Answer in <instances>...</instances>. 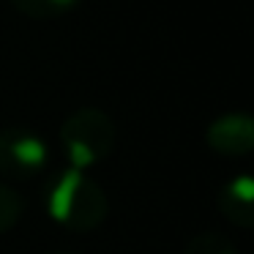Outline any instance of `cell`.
Returning a JSON list of instances; mask_svg holds the SVG:
<instances>
[{"label":"cell","mask_w":254,"mask_h":254,"mask_svg":"<svg viewBox=\"0 0 254 254\" xmlns=\"http://www.w3.org/2000/svg\"><path fill=\"white\" fill-rule=\"evenodd\" d=\"M47 210L58 224L77 232H90L104 221L107 197L101 186L82 170L66 167L47 189Z\"/></svg>","instance_id":"6da1fadb"},{"label":"cell","mask_w":254,"mask_h":254,"mask_svg":"<svg viewBox=\"0 0 254 254\" xmlns=\"http://www.w3.org/2000/svg\"><path fill=\"white\" fill-rule=\"evenodd\" d=\"M61 150L66 156L68 167L74 170H88V167L104 161L115 148V123L107 112L96 107L77 110L63 121L61 131Z\"/></svg>","instance_id":"7a4b0ae2"},{"label":"cell","mask_w":254,"mask_h":254,"mask_svg":"<svg viewBox=\"0 0 254 254\" xmlns=\"http://www.w3.org/2000/svg\"><path fill=\"white\" fill-rule=\"evenodd\" d=\"M50 161V148L44 139L28 128H0V175L25 181L41 172Z\"/></svg>","instance_id":"3957f363"},{"label":"cell","mask_w":254,"mask_h":254,"mask_svg":"<svg viewBox=\"0 0 254 254\" xmlns=\"http://www.w3.org/2000/svg\"><path fill=\"white\" fill-rule=\"evenodd\" d=\"M205 139H208L210 150L221 156H246L254 148L252 118L241 115V112H230V115L210 123Z\"/></svg>","instance_id":"277c9868"},{"label":"cell","mask_w":254,"mask_h":254,"mask_svg":"<svg viewBox=\"0 0 254 254\" xmlns=\"http://www.w3.org/2000/svg\"><path fill=\"white\" fill-rule=\"evenodd\" d=\"M219 210L227 221L238 227H252L254 224V183L249 175H238L221 186L219 197Z\"/></svg>","instance_id":"5b68a950"},{"label":"cell","mask_w":254,"mask_h":254,"mask_svg":"<svg viewBox=\"0 0 254 254\" xmlns=\"http://www.w3.org/2000/svg\"><path fill=\"white\" fill-rule=\"evenodd\" d=\"M11 3L25 17L52 19V17H61V14H68L79 0H11Z\"/></svg>","instance_id":"8992f818"},{"label":"cell","mask_w":254,"mask_h":254,"mask_svg":"<svg viewBox=\"0 0 254 254\" xmlns=\"http://www.w3.org/2000/svg\"><path fill=\"white\" fill-rule=\"evenodd\" d=\"M22 210H25L22 197H19L11 186L0 183V235L8 232L14 224H17L19 216H22Z\"/></svg>","instance_id":"52a82bcc"},{"label":"cell","mask_w":254,"mask_h":254,"mask_svg":"<svg viewBox=\"0 0 254 254\" xmlns=\"http://www.w3.org/2000/svg\"><path fill=\"white\" fill-rule=\"evenodd\" d=\"M183 254H238V249L227 241L224 235L216 232H199L197 238H191Z\"/></svg>","instance_id":"ba28073f"},{"label":"cell","mask_w":254,"mask_h":254,"mask_svg":"<svg viewBox=\"0 0 254 254\" xmlns=\"http://www.w3.org/2000/svg\"><path fill=\"white\" fill-rule=\"evenodd\" d=\"M52 254H68V252H52Z\"/></svg>","instance_id":"9c48e42d"}]
</instances>
